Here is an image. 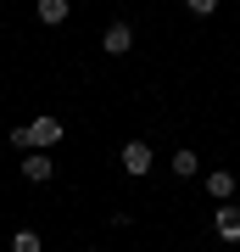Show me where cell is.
Masks as SVG:
<instances>
[{
  "instance_id": "cell-1",
  "label": "cell",
  "mask_w": 240,
  "mask_h": 252,
  "mask_svg": "<svg viewBox=\"0 0 240 252\" xmlns=\"http://www.w3.org/2000/svg\"><path fill=\"white\" fill-rule=\"evenodd\" d=\"M67 129H62V118H34V124H23V129H11V146H17V152H51L56 140H62Z\"/></svg>"
},
{
  "instance_id": "cell-2",
  "label": "cell",
  "mask_w": 240,
  "mask_h": 252,
  "mask_svg": "<svg viewBox=\"0 0 240 252\" xmlns=\"http://www.w3.org/2000/svg\"><path fill=\"white\" fill-rule=\"evenodd\" d=\"M101 51H107V56H129V51H134V28H129V23H107Z\"/></svg>"
},
{
  "instance_id": "cell-3",
  "label": "cell",
  "mask_w": 240,
  "mask_h": 252,
  "mask_svg": "<svg viewBox=\"0 0 240 252\" xmlns=\"http://www.w3.org/2000/svg\"><path fill=\"white\" fill-rule=\"evenodd\" d=\"M123 174H134V180L151 174V146H145V140H129L123 146Z\"/></svg>"
},
{
  "instance_id": "cell-4",
  "label": "cell",
  "mask_w": 240,
  "mask_h": 252,
  "mask_svg": "<svg viewBox=\"0 0 240 252\" xmlns=\"http://www.w3.org/2000/svg\"><path fill=\"white\" fill-rule=\"evenodd\" d=\"M51 174H56V168H51V152H28V157H23V180H28V185H45Z\"/></svg>"
},
{
  "instance_id": "cell-5",
  "label": "cell",
  "mask_w": 240,
  "mask_h": 252,
  "mask_svg": "<svg viewBox=\"0 0 240 252\" xmlns=\"http://www.w3.org/2000/svg\"><path fill=\"white\" fill-rule=\"evenodd\" d=\"M213 230L223 235V241H240V207H229V202H218V213H213Z\"/></svg>"
},
{
  "instance_id": "cell-6",
  "label": "cell",
  "mask_w": 240,
  "mask_h": 252,
  "mask_svg": "<svg viewBox=\"0 0 240 252\" xmlns=\"http://www.w3.org/2000/svg\"><path fill=\"white\" fill-rule=\"evenodd\" d=\"M34 11H39V23H45V28H56V23H67L73 0H34Z\"/></svg>"
},
{
  "instance_id": "cell-7",
  "label": "cell",
  "mask_w": 240,
  "mask_h": 252,
  "mask_svg": "<svg viewBox=\"0 0 240 252\" xmlns=\"http://www.w3.org/2000/svg\"><path fill=\"white\" fill-rule=\"evenodd\" d=\"M207 196H213V202H229V196H235V174H229V168L207 174Z\"/></svg>"
},
{
  "instance_id": "cell-8",
  "label": "cell",
  "mask_w": 240,
  "mask_h": 252,
  "mask_svg": "<svg viewBox=\"0 0 240 252\" xmlns=\"http://www.w3.org/2000/svg\"><path fill=\"white\" fill-rule=\"evenodd\" d=\"M196 168H201V162H196V152H190V146H179V152H173V174H179V180H190Z\"/></svg>"
},
{
  "instance_id": "cell-9",
  "label": "cell",
  "mask_w": 240,
  "mask_h": 252,
  "mask_svg": "<svg viewBox=\"0 0 240 252\" xmlns=\"http://www.w3.org/2000/svg\"><path fill=\"white\" fill-rule=\"evenodd\" d=\"M11 252H45L39 230H17V235H11Z\"/></svg>"
},
{
  "instance_id": "cell-10",
  "label": "cell",
  "mask_w": 240,
  "mask_h": 252,
  "mask_svg": "<svg viewBox=\"0 0 240 252\" xmlns=\"http://www.w3.org/2000/svg\"><path fill=\"white\" fill-rule=\"evenodd\" d=\"M185 6L196 11V17H213V11H218V0H185Z\"/></svg>"
}]
</instances>
